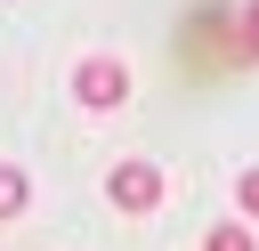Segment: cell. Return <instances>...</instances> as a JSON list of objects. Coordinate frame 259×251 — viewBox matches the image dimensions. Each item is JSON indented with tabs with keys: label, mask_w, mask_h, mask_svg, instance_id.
<instances>
[{
	"label": "cell",
	"mask_w": 259,
	"mask_h": 251,
	"mask_svg": "<svg viewBox=\"0 0 259 251\" xmlns=\"http://www.w3.org/2000/svg\"><path fill=\"white\" fill-rule=\"evenodd\" d=\"M73 97H81L89 113L130 105V65H113V57H81V65H73Z\"/></svg>",
	"instance_id": "6da1fadb"
},
{
	"label": "cell",
	"mask_w": 259,
	"mask_h": 251,
	"mask_svg": "<svg viewBox=\"0 0 259 251\" xmlns=\"http://www.w3.org/2000/svg\"><path fill=\"white\" fill-rule=\"evenodd\" d=\"M105 194H113V211L138 219V211H154V202L170 194V178H162L154 162H113V170H105Z\"/></svg>",
	"instance_id": "7a4b0ae2"
},
{
	"label": "cell",
	"mask_w": 259,
	"mask_h": 251,
	"mask_svg": "<svg viewBox=\"0 0 259 251\" xmlns=\"http://www.w3.org/2000/svg\"><path fill=\"white\" fill-rule=\"evenodd\" d=\"M24 202H32V178H24L16 162H0V219H16Z\"/></svg>",
	"instance_id": "3957f363"
},
{
	"label": "cell",
	"mask_w": 259,
	"mask_h": 251,
	"mask_svg": "<svg viewBox=\"0 0 259 251\" xmlns=\"http://www.w3.org/2000/svg\"><path fill=\"white\" fill-rule=\"evenodd\" d=\"M202 251H259V235H251V227H210Z\"/></svg>",
	"instance_id": "277c9868"
},
{
	"label": "cell",
	"mask_w": 259,
	"mask_h": 251,
	"mask_svg": "<svg viewBox=\"0 0 259 251\" xmlns=\"http://www.w3.org/2000/svg\"><path fill=\"white\" fill-rule=\"evenodd\" d=\"M235 40H243V49L259 57V0H243V24H235Z\"/></svg>",
	"instance_id": "5b68a950"
},
{
	"label": "cell",
	"mask_w": 259,
	"mask_h": 251,
	"mask_svg": "<svg viewBox=\"0 0 259 251\" xmlns=\"http://www.w3.org/2000/svg\"><path fill=\"white\" fill-rule=\"evenodd\" d=\"M235 194H243V219H259V170H243V186H235Z\"/></svg>",
	"instance_id": "8992f818"
}]
</instances>
